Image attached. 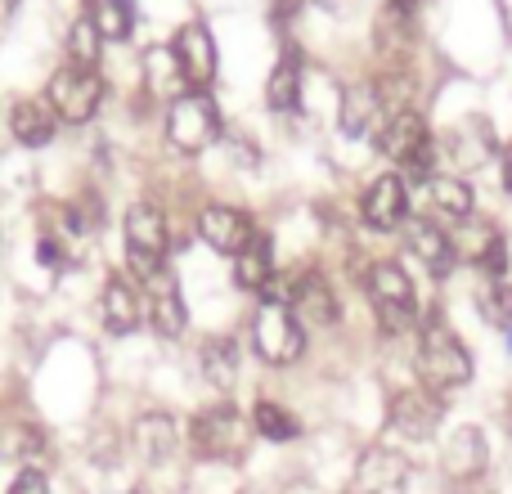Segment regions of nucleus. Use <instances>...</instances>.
<instances>
[{
  "mask_svg": "<svg viewBox=\"0 0 512 494\" xmlns=\"http://www.w3.org/2000/svg\"><path fill=\"white\" fill-rule=\"evenodd\" d=\"M486 463H490L486 432H481V427H459V432L450 436V445H445V472H450L454 481H472L486 472Z\"/></svg>",
  "mask_w": 512,
  "mask_h": 494,
  "instance_id": "17",
  "label": "nucleus"
},
{
  "mask_svg": "<svg viewBox=\"0 0 512 494\" xmlns=\"http://www.w3.org/2000/svg\"><path fill=\"white\" fill-rule=\"evenodd\" d=\"M504 189H508V194H512V144H508V149H504Z\"/></svg>",
  "mask_w": 512,
  "mask_h": 494,
  "instance_id": "36",
  "label": "nucleus"
},
{
  "mask_svg": "<svg viewBox=\"0 0 512 494\" xmlns=\"http://www.w3.org/2000/svg\"><path fill=\"white\" fill-rule=\"evenodd\" d=\"M265 104H270L274 113H292V108L301 104V68L292 54L270 72V81H265Z\"/></svg>",
  "mask_w": 512,
  "mask_h": 494,
  "instance_id": "27",
  "label": "nucleus"
},
{
  "mask_svg": "<svg viewBox=\"0 0 512 494\" xmlns=\"http://www.w3.org/2000/svg\"><path fill=\"white\" fill-rule=\"evenodd\" d=\"M364 225H369L373 234H391L405 225L409 216V189L405 180L396 176V171H387V176H378L369 189H364Z\"/></svg>",
  "mask_w": 512,
  "mask_h": 494,
  "instance_id": "11",
  "label": "nucleus"
},
{
  "mask_svg": "<svg viewBox=\"0 0 512 494\" xmlns=\"http://www.w3.org/2000/svg\"><path fill=\"white\" fill-rule=\"evenodd\" d=\"M122 239H126V265H131L140 279H158L162 265H167V216L158 203H131L122 221Z\"/></svg>",
  "mask_w": 512,
  "mask_h": 494,
  "instance_id": "2",
  "label": "nucleus"
},
{
  "mask_svg": "<svg viewBox=\"0 0 512 494\" xmlns=\"http://www.w3.org/2000/svg\"><path fill=\"white\" fill-rule=\"evenodd\" d=\"M86 5H95V0H86Z\"/></svg>",
  "mask_w": 512,
  "mask_h": 494,
  "instance_id": "39",
  "label": "nucleus"
},
{
  "mask_svg": "<svg viewBox=\"0 0 512 494\" xmlns=\"http://www.w3.org/2000/svg\"><path fill=\"white\" fill-rule=\"evenodd\" d=\"M369 297H373V310H378V319H382V328H387V333H405V328L414 324L418 292H414V279H409L396 261H373Z\"/></svg>",
  "mask_w": 512,
  "mask_h": 494,
  "instance_id": "8",
  "label": "nucleus"
},
{
  "mask_svg": "<svg viewBox=\"0 0 512 494\" xmlns=\"http://www.w3.org/2000/svg\"><path fill=\"white\" fill-rule=\"evenodd\" d=\"M441 418H445V400L427 387L400 391V396H391V409H387L391 432L409 436V441H427L441 427Z\"/></svg>",
  "mask_w": 512,
  "mask_h": 494,
  "instance_id": "9",
  "label": "nucleus"
},
{
  "mask_svg": "<svg viewBox=\"0 0 512 494\" xmlns=\"http://www.w3.org/2000/svg\"><path fill=\"white\" fill-rule=\"evenodd\" d=\"M418 373H423V387L427 391H454L472 378V355L468 346L459 342L450 324L432 319L418 337Z\"/></svg>",
  "mask_w": 512,
  "mask_h": 494,
  "instance_id": "1",
  "label": "nucleus"
},
{
  "mask_svg": "<svg viewBox=\"0 0 512 494\" xmlns=\"http://www.w3.org/2000/svg\"><path fill=\"white\" fill-rule=\"evenodd\" d=\"M252 427L265 436V441H292V436L301 432L297 418H292L283 405H274V400H256V409H252Z\"/></svg>",
  "mask_w": 512,
  "mask_h": 494,
  "instance_id": "28",
  "label": "nucleus"
},
{
  "mask_svg": "<svg viewBox=\"0 0 512 494\" xmlns=\"http://www.w3.org/2000/svg\"><path fill=\"white\" fill-rule=\"evenodd\" d=\"M95 23L104 32V41H126L135 27V0H99Z\"/></svg>",
  "mask_w": 512,
  "mask_h": 494,
  "instance_id": "29",
  "label": "nucleus"
},
{
  "mask_svg": "<svg viewBox=\"0 0 512 494\" xmlns=\"http://www.w3.org/2000/svg\"><path fill=\"white\" fill-rule=\"evenodd\" d=\"M9 126H14V140L27 144V149H41V144L54 140L59 131V117L45 99H18L14 113H9Z\"/></svg>",
  "mask_w": 512,
  "mask_h": 494,
  "instance_id": "19",
  "label": "nucleus"
},
{
  "mask_svg": "<svg viewBox=\"0 0 512 494\" xmlns=\"http://www.w3.org/2000/svg\"><path fill=\"white\" fill-rule=\"evenodd\" d=\"M288 306H292V315H297L301 324H315V328L337 324V315H342V310H337L333 288H328V279L319 270H306V274H297V279H292Z\"/></svg>",
  "mask_w": 512,
  "mask_h": 494,
  "instance_id": "14",
  "label": "nucleus"
},
{
  "mask_svg": "<svg viewBox=\"0 0 512 494\" xmlns=\"http://www.w3.org/2000/svg\"><path fill=\"white\" fill-rule=\"evenodd\" d=\"M405 243H409V252H414L418 261H423L427 270L436 274V279H441V274H450L454 261H459V252H454V239L436 221H409Z\"/></svg>",
  "mask_w": 512,
  "mask_h": 494,
  "instance_id": "16",
  "label": "nucleus"
},
{
  "mask_svg": "<svg viewBox=\"0 0 512 494\" xmlns=\"http://www.w3.org/2000/svg\"><path fill=\"white\" fill-rule=\"evenodd\" d=\"M234 279H239V288H248V292L270 288V279H274V243H270V234L256 230L248 239V247L234 256Z\"/></svg>",
  "mask_w": 512,
  "mask_h": 494,
  "instance_id": "20",
  "label": "nucleus"
},
{
  "mask_svg": "<svg viewBox=\"0 0 512 494\" xmlns=\"http://www.w3.org/2000/svg\"><path fill=\"white\" fill-rule=\"evenodd\" d=\"M301 9V0H274V18H292Z\"/></svg>",
  "mask_w": 512,
  "mask_h": 494,
  "instance_id": "35",
  "label": "nucleus"
},
{
  "mask_svg": "<svg viewBox=\"0 0 512 494\" xmlns=\"http://www.w3.org/2000/svg\"><path fill=\"white\" fill-rule=\"evenodd\" d=\"M171 54H176L180 72H185V81L194 90H207L216 77V36L207 23H185L176 32V41H171Z\"/></svg>",
  "mask_w": 512,
  "mask_h": 494,
  "instance_id": "10",
  "label": "nucleus"
},
{
  "mask_svg": "<svg viewBox=\"0 0 512 494\" xmlns=\"http://www.w3.org/2000/svg\"><path fill=\"white\" fill-rule=\"evenodd\" d=\"M490 149H495V135H490L486 117H468V126H463V149H459V162H463V167H472V162H481Z\"/></svg>",
  "mask_w": 512,
  "mask_h": 494,
  "instance_id": "31",
  "label": "nucleus"
},
{
  "mask_svg": "<svg viewBox=\"0 0 512 494\" xmlns=\"http://www.w3.org/2000/svg\"><path fill=\"white\" fill-rule=\"evenodd\" d=\"M373 140H378V149L387 153L396 167H409L414 176H427V171H432L436 144H432V131H427V122L414 113V108H405V113H391L387 122L373 131Z\"/></svg>",
  "mask_w": 512,
  "mask_h": 494,
  "instance_id": "6",
  "label": "nucleus"
},
{
  "mask_svg": "<svg viewBox=\"0 0 512 494\" xmlns=\"http://www.w3.org/2000/svg\"><path fill=\"white\" fill-rule=\"evenodd\" d=\"M9 494H50V486H45V477L36 468H23L14 477V486H9Z\"/></svg>",
  "mask_w": 512,
  "mask_h": 494,
  "instance_id": "34",
  "label": "nucleus"
},
{
  "mask_svg": "<svg viewBox=\"0 0 512 494\" xmlns=\"http://www.w3.org/2000/svg\"><path fill=\"white\" fill-rule=\"evenodd\" d=\"M140 319H144L140 288H135L126 274H108V283H104V328L113 337H126V333L140 328Z\"/></svg>",
  "mask_w": 512,
  "mask_h": 494,
  "instance_id": "15",
  "label": "nucleus"
},
{
  "mask_svg": "<svg viewBox=\"0 0 512 494\" xmlns=\"http://www.w3.org/2000/svg\"><path fill=\"white\" fill-rule=\"evenodd\" d=\"M481 319L486 324H495V328H512V283L504 279H495L486 292H481Z\"/></svg>",
  "mask_w": 512,
  "mask_h": 494,
  "instance_id": "30",
  "label": "nucleus"
},
{
  "mask_svg": "<svg viewBox=\"0 0 512 494\" xmlns=\"http://www.w3.org/2000/svg\"><path fill=\"white\" fill-rule=\"evenodd\" d=\"M41 450V432L36 427H9L5 445H0V459H32Z\"/></svg>",
  "mask_w": 512,
  "mask_h": 494,
  "instance_id": "32",
  "label": "nucleus"
},
{
  "mask_svg": "<svg viewBox=\"0 0 512 494\" xmlns=\"http://www.w3.org/2000/svg\"><path fill=\"white\" fill-rule=\"evenodd\" d=\"M14 9H18V0H0V23H5V18L14 14Z\"/></svg>",
  "mask_w": 512,
  "mask_h": 494,
  "instance_id": "37",
  "label": "nucleus"
},
{
  "mask_svg": "<svg viewBox=\"0 0 512 494\" xmlns=\"http://www.w3.org/2000/svg\"><path fill=\"white\" fill-rule=\"evenodd\" d=\"M477 270H486V274H495V279H504V270H508V247L499 234H490V243L477 252Z\"/></svg>",
  "mask_w": 512,
  "mask_h": 494,
  "instance_id": "33",
  "label": "nucleus"
},
{
  "mask_svg": "<svg viewBox=\"0 0 512 494\" xmlns=\"http://www.w3.org/2000/svg\"><path fill=\"white\" fill-rule=\"evenodd\" d=\"M508 351H512V337H508Z\"/></svg>",
  "mask_w": 512,
  "mask_h": 494,
  "instance_id": "38",
  "label": "nucleus"
},
{
  "mask_svg": "<svg viewBox=\"0 0 512 494\" xmlns=\"http://www.w3.org/2000/svg\"><path fill=\"white\" fill-rule=\"evenodd\" d=\"M99 99H104V77L86 72V68H72V63H63L50 77V86H45V104L68 126L90 122V117L99 113Z\"/></svg>",
  "mask_w": 512,
  "mask_h": 494,
  "instance_id": "7",
  "label": "nucleus"
},
{
  "mask_svg": "<svg viewBox=\"0 0 512 494\" xmlns=\"http://www.w3.org/2000/svg\"><path fill=\"white\" fill-rule=\"evenodd\" d=\"M203 378L212 382L216 391H230L234 387V373H239V346L230 342V337H212V342H203Z\"/></svg>",
  "mask_w": 512,
  "mask_h": 494,
  "instance_id": "23",
  "label": "nucleus"
},
{
  "mask_svg": "<svg viewBox=\"0 0 512 494\" xmlns=\"http://www.w3.org/2000/svg\"><path fill=\"white\" fill-rule=\"evenodd\" d=\"M189 445L198 459H221V463H239L248 454V418L234 405H212L203 414H194L189 423Z\"/></svg>",
  "mask_w": 512,
  "mask_h": 494,
  "instance_id": "3",
  "label": "nucleus"
},
{
  "mask_svg": "<svg viewBox=\"0 0 512 494\" xmlns=\"http://www.w3.org/2000/svg\"><path fill=\"white\" fill-rule=\"evenodd\" d=\"M99 54H104V32H99L95 14H81L77 23L68 27V63H72V68L95 72Z\"/></svg>",
  "mask_w": 512,
  "mask_h": 494,
  "instance_id": "24",
  "label": "nucleus"
},
{
  "mask_svg": "<svg viewBox=\"0 0 512 494\" xmlns=\"http://www.w3.org/2000/svg\"><path fill=\"white\" fill-rule=\"evenodd\" d=\"M252 346L265 364H292L306 351V333H301V319L292 315L288 301H279L274 292H265L261 310L252 319Z\"/></svg>",
  "mask_w": 512,
  "mask_h": 494,
  "instance_id": "4",
  "label": "nucleus"
},
{
  "mask_svg": "<svg viewBox=\"0 0 512 494\" xmlns=\"http://www.w3.org/2000/svg\"><path fill=\"white\" fill-rule=\"evenodd\" d=\"M373 122H387V113H382V99L373 86H351L342 99V131L346 135H364Z\"/></svg>",
  "mask_w": 512,
  "mask_h": 494,
  "instance_id": "21",
  "label": "nucleus"
},
{
  "mask_svg": "<svg viewBox=\"0 0 512 494\" xmlns=\"http://www.w3.org/2000/svg\"><path fill=\"white\" fill-rule=\"evenodd\" d=\"M144 72H149V86L158 90V95H167L171 104H176V99L185 95V86H189L185 72H180V63H176V54L162 50V45L144 54Z\"/></svg>",
  "mask_w": 512,
  "mask_h": 494,
  "instance_id": "26",
  "label": "nucleus"
},
{
  "mask_svg": "<svg viewBox=\"0 0 512 494\" xmlns=\"http://www.w3.org/2000/svg\"><path fill=\"white\" fill-rule=\"evenodd\" d=\"M167 140H171V149L189 153V158L221 140V108H216V99L207 95V90H189V95H180L176 104H171Z\"/></svg>",
  "mask_w": 512,
  "mask_h": 494,
  "instance_id": "5",
  "label": "nucleus"
},
{
  "mask_svg": "<svg viewBox=\"0 0 512 494\" xmlns=\"http://www.w3.org/2000/svg\"><path fill=\"white\" fill-rule=\"evenodd\" d=\"M427 203H432V212L445 216V221H463V216L472 212V189L454 176H432L427 180Z\"/></svg>",
  "mask_w": 512,
  "mask_h": 494,
  "instance_id": "22",
  "label": "nucleus"
},
{
  "mask_svg": "<svg viewBox=\"0 0 512 494\" xmlns=\"http://www.w3.org/2000/svg\"><path fill=\"white\" fill-rule=\"evenodd\" d=\"M135 445H140V454L149 463H162L176 450V423H171L167 414H144L140 423H135Z\"/></svg>",
  "mask_w": 512,
  "mask_h": 494,
  "instance_id": "25",
  "label": "nucleus"
},
{
  "mask_svg": "<svg viewBox=\"0 0 512 494\" xmlns=\"http://www.w3.org/2000/svg\"><path fill=\"white\" fill-rule=\"evenodd\" d=\"M149 324L158 328V337H180L189 324V310H185V297H180V283L158 274L153 279V297H149Z\"/></svg>",
  "mask_w": 512,
  "mask_h": 494,
  "instance_id": "18",
  "label": "nucleus"
},
{
  "mask_svg": "<svg viewBox=\"0 0 512 494\" xmlns=\"http://www.w3.org/2000/svg\"><path fill=\"white\" fill-rule=\"evenodd\" d=\"M355 490H360V494H405L409 490V463H405V454L387 450V445H373V450H364L360 468H355Z\"/></svg>",
  "mask_w": 512,
  "mask_h": 494,
  "instance_id": "12",
  "label": "nucleus"
},
{
  "mask_svg": "<svg viewBox=\"0 0 512 494\" xmlns=\"http://www.w3.org/2000/svg\"><path fill=\"white\" fill-rule=\"evenodd\" d=\"M198 234H203L216 252L239 256L243 247H248V239L256 234V225H252L248 212H239V207L212 203V207H203V216H198Z\"/></svg>",
  "mask_w": 512,
  "mask_h": 494,
  "instance_id": "13",
  "label": "nucleus"
}]
</instances>
